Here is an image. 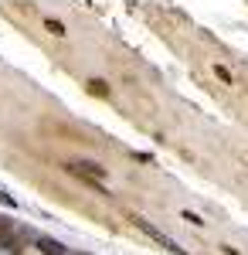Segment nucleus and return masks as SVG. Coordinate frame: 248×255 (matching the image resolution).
Returning <instances> with one entry per match:
<instances>
[{"label":"nucleus","instance_id":"nucleus-3","mask_svg":"<svg viewBox=\"0 0 248 255\" xmlns=\"http://www.w3.org/2000/svg\"><path fill=\"white\" fill-rule=\"evenodd\" d=\"M211 72H214L218 79L225 82V85H235V79H231V72H228V68H225V65H221V61H214V65H211Z\"/></svg>","mask_w":248,"mask_h":255},{"label":"nucleus","instance_id":"nucleus-1","mask_svg":"<svg viewBox=\"0 0 248 255\" xmlns=\"http://www.w3.org/2000/svg\"><path fill=\"white\" fill-rule=\"evenodd\" d=\"M133 225L139 228V232H143V235H150L153 242H160V245H163L167 252H173V255H191V252H184V249H180V245H177V242H173L167 232H160V228H156L153 221H146V218H133Z\"/></svg>","mask_w":248,"mask_h":255},{"label":"nucleus","instance_id":"nucleus-5","mask_svg":"<svg viewBox=\"0 0 248 255\" xmlns=\"http://www.w3.org/2000/svg\"><path fill=\"white\" fill-rule=\"evenodd\" d=\"M184 221H191V225H197V228H204V225H208L204 218H201V215H194V211H184Z\"/></svg>","mask_w":248,"mask_h":255},{"label":"nucleus","instance_id":"nucleus-4","mask_svg":"<svg viewBox=\"0 0 248 255\" xmlns=\"http://www.w3.org/2000/svg\"><path fill=\"white\" fill-rule=\"evenodd\" d=\"M44 27H48L55 38H65V34H68V31H65V24H61V20H55V17H44Z\"/></svg>","mask_w":248,"mask_h":255},{"label":"nucleus","instance_id":"nucleus-2","mask_svg":"<svg viewBox=\"0 0 248 255\" xmlns=\"http://www.w3.org/2000/svg\"><path fill=\"white\" fill-rule=\"evenodd\" d=\"M72 170L82 177H92V180H106V167H99V163H72Z\"/></svg>","mask_w":248,"mask_h":255}]
</instances>
